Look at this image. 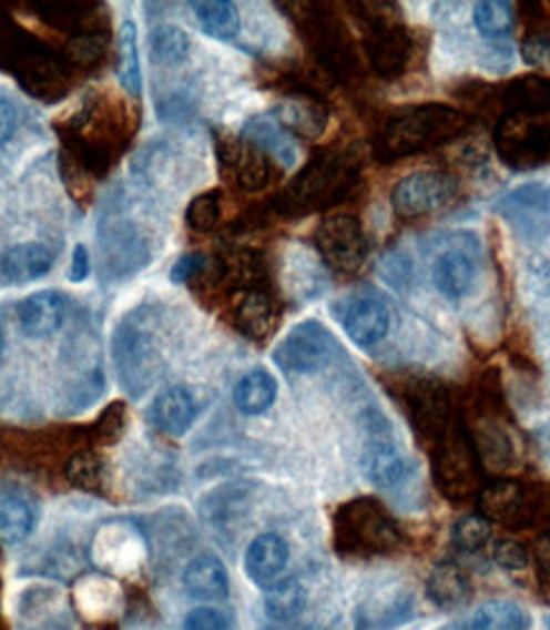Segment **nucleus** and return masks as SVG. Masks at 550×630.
Returning <instances> with one entry per match:
<instances>
[{
    "instance_id": "f257e3e1",
    "label": "nucleus",
    "mask_w": 550,
    "mask_h": 630,
    "mask_svg": "<svg viewBox=\"0 0 550 630\" xmlns=\"http://www.w3.org/2000/svg\"><path fill=\"white\" fill-rule=\"evenodd\" d=\"M469 121L459 110L446 105H418L393 115L383 128L380 149L388 159L408 156L441 143H449L467 131Z\"/></svg>"
},
{
    "instance_id": "f03ea898",
    "label": "nucleus",
    "mask_w": 550,
    "mask_h": 630,
    "mask_svg": "<svg viewBox=\"0 0 550 630\" xmlns=\"http://www.w3.org/2000/svg\"><path fill=\"white\" fill-rule=\"evenodd\" d=\"M352 179L355 172L344 159H316L283 192V207L288 212H312L339 202L349 192Z\"/></svg>"
},
{
    "instance_id": "7ed1b4c3",
    "label": "nucleus",
    "mask_w": 550,
    "mask_h": 630,
    "mask_svg": "<svg viewBox=\"0 0 550 630\" xmlns=\"http://www.w3.org/2000/svg\"><path fill=\"white\" fill-rule=\"evenodd\" d=\"M339 547L349 551L383 555L400 543V531L388 510L375 500H355L344 506L337 518Z\"/></svg>"
},
{
    "instance_id": "20e7f679",
    "label": "nucleus",
    "mask_w": 550,
    "mask_h": 630,
    "mask_svg": "<svg viewBox=\"0 0 550 630\" xmlns=\"http://www.w3.org/2000/svg\"><path fill=\"white\" fill-rule=\"evenodd\" d=\"M479 453L464 431H446L436 447V482L451 498H469L479 492Z\"/></svg>"
},
{
    "instance_id": "39448f33",
    "label": "nucleus",
    "mask_w": 550,
    "mask_h": 630,
    "mask_svg": "<svg viewBox=\"0 0 550 630\" xmlns=\"http://www.w3.org/2000/svg\"><path fill=\"white\" fill-rule=\"evenodd\" d=\"M457 197V179L444 172H416L393 190V207L403 217H420L444 210Z\"/></svg>"
},
{
    "instance_id": "423d86ee",
    "label": "nucleus",
    "mask_w": 550,
    "mask_h": 630,
    "mask_svg": "<svg viewBox=\"0 0 550 630\" xmlns=\"http://www.w3.org/2000/svg\"><path fill=\"white\" fill-rule=\"evenodd\" d=\"M316 245H319L324 261L332 268L344 271V274H352V271L363 266L369 251L363 225H359L357 217L349 215L324 220L319 230H316Z\"/></svg>"
},
{
    "instance_id": "0eeeda50",
    "label": "nucleus",
    "mask_w": 550,
    "mask_h": 630,
    "mask_svg": "<svg viewBox=\"0 0 550 630\" xmlns=\"http://www.w3.org/2000/svg\"><path fill=\"white\" fill-rule=\"evenodd\" d=\"M334 355V337L326 332L319 322L308 319L301 322L296 329L288 332L278 350H275V363L283 370L291 373H312L324 368Z\"/></svg>"
},
{
    "instance_id": "6e6552de",
    "label": "nucleus",
    "mask_w": 550,
    "mask_h": 630,
    "mask_svg": "<svg viewBox=\"0 0 550 630\" xmlns=\"http://www.w3.org/2000/svg\"><path fill=\"white\" fill-rule=\"evenodd\" d=\"M220 161L232 182L243 190H261L273 174L268 153L247 139L222 141Z\"/></svg>"
},
{
    "instance_id": "1a4fd4ad",
    "label": "nucleus",
    "mask_w": 550,
    "mask_h": 630,
    "mask_svg": "<svg viewBox=\"0 0 550 630\" xmlns=\"http://www.w3.org/2000/svg\"><path fill=\"white\" fill-rule=\"evenodd\" d=\"M367 57L380 74H398L410 59V33L398 23L375 21L367 33Z\"/></svg>"
},
{
    "instance_id": "9d476101",
    "label": "nucleus",
    "mask_w": 550,
    "mask_h": 630,
    "mask_svg": "<svg viewBox=\"0 0 550 630\" xmlns=\"http://www.w3.org/2000/svg\"><path fill=\"white\" fill-rule=\"evenodd\" d=\"M143 557V543L128 526H105L92 543L94 565L108 572H131Z\"/></svg>"
},
{
    "instance_id": "9b49d317",
    "label": "nucleus",
    "mask_w": 550,
    "mask_h": 630,
    "mask_svg": "<svg viewBox=\"0 0 550 630\" xmlns=\"http://www.w3.org/2000/svg\"><path fill=\"white\" fill-rule=\"evenodd\" d=\"M67 317V302L62 294L57 292H39L23 299L19 306V325L23 335L33 339L51 337L54 332L64 325Z\"/></svg>"
},
{
    "instance_id": "f8f14e48",
    "label": "nucleus",
    "mask_w": 550,
    "mask_h": 630,
    "mask_svg": "<svg viewBox=\"0 0 550 630\" xmlns=\"http://www.w3.org/2000/svg\"><path fill=\"white\" fill-rule=\"evenodd\" d=\"M390 309L377 299H359L344 314V329L359 347L383 343L390 332Z\"/></svg>"
},
{
    "instance_id": "ddd939ff",
    "label": "nucleus",
    "mask_w": 550,
    "mask_h": 630,
    "mask_svg": "<svg viewBox=\"0 0 550 630\" xmlns=\"http://www.w3.org/2000/svg\"><path fill=\"white\" fill-rule=\"evenodd\" d=\"M288 565V543L275 534H261L247 547L245 572L255 585L271 587Z\"/></svg>"
},
{
    "instance_id": "4468645a",
    "label": "nucleus",
    "mask_w": 550,
    "mask_h": 630,
    "mask_svg": "<svg viewBox=\"0 0 550 630\" xmlns=\"http://www.w3.org/2000/svg\"><path fill=\"white\" fill-rule=\"evenodd\" d=\"M54 266V255L39 243H23L0 255V278L8 284H26L47 276Z\"/></svg>"
},
{
    "instance_id": "2eb2a0df",
    "label": "nucleus",
    "mask_w": 550,
    "mask_h": 630,
    "mask_svg": "<svg viewBox=\"0 0 550 630\" xmlns=\"http://www.w3.org/2000/svg\"><path fill=\"white\" fill-rule=\"evenodd\" d=\"M184 587L196 600H225L230 595L227 569L217 557L202 555L192 559L184 569Z\"/></svg>"
},
{
    "instance_id": "dca6fc26",
    "label": "nucleus",
    "mask_w": 550,
    "mask_h": 630,
    "mask_svg": "<svg viewBox=\"0 0 550 630\" xmlns=\"http://www.w3.org/2000/svg\"><path fill=\"white\" fill-rule=\"evenodd\" d=\"M196 419V402L194 396L189 394L186 388L174 386L156 398L153 404V421L161 431L171 434V437H179L189 427H192Z\"/></svg>"
},
{
    "instance_id": "f3484780",
    "label": "nucleus",
    "mask_w": 550,
    "mask_h": 630,
    "mask_svg": "<svg viewBox=\"0 0 550 630\" xmlns=\"http://www.w3.org/2000/svg\"><path fill=\"white\" fill-rule=\"evenodd\" d=\"M363 467L367 478L373 480L377 488H393V485H398L408 472V465L406 459H403L400 449L388 439L369 441L363 457Z\"/></svg>"
},
{
    "instance_id": "a211bd4d",
    "label": "nucleus",
    "mask_w": 550,
    "mask_h": 630,
    "mask_svg": "<svg viewBox=\"0 0 550 630\" xmlns=\"http://www.w3.org/2000/svg\"><path fill=\"white\" fill-rule=\"evenodd\" d=\"M308 41L316 49L326 64H332L334 70H342V67L352 64V49L347 41V33H344L342 26L337 21L326 19V16H312L308 19Z\"/></svg>"
},
{
    "instance_id": "6ab92c4d",
    "label": "nucleus",
    "mask_w": 550,
    "mask_h": 630,
    "mask_svg": "<svg viewBox=\"0 0 550 630\" xmlns=\"http://www.w3.org/2000/svg\"><path fill=\"white\" fill-rule=\"evenodd\" d=\"M434 284L449 299H461L475 284V263L459 251H446L434 263Z\"/></svg>"
},
{
    "instance_id": "aec40b11",
    "label": "nucleus",
    "mask_w": 550,
    "mask_h": 630,
    "mask_svg": "<svg viewBox=\"0 0 550 630\" xmlns=\"http://www.w3.org/2000/svg\"><path fill=\"white\" fill-rule=\"evenodd\" d=\"M278 125L288 128L304 139H316L326 125V110L312 98H286L275 110Z\"/></svg>"
},
{
    "instance_id": "412c9836",
    "label": "nucleus",
    "mask_w": 550,
    "mask_h": 630,
    "mask_svg": "<svg viewBox=\"0 0 550 630\" xmlns=\"http://www.w3.org/2000/svg\"><path fill=\"white\" fill-rule=\"evenodd\" d=\"M275 394H278V386H275L271 373L253 370L240 378L235 386V406L247 416H257L268 411L275 402Z\"/></svg>"
},
{
    "instance_id": "4be33fe9",
    "label": "nucleus",
    "mask_w": 550,
    "mask_h": 630,
    "mask_svg": "<svg viewBox=\"0 0 550 630\" xmlns=\"http://www.w3.org/2000/svg\"><path fill=\"white\" fill-rule=\"evenodd\" d=\"M479 506L485 516L495 518V521H515L518 514L526 506V490L518 482H495L479 490Z\"/></svg>"
},
{
    "instance_id": "5701e85b",
    "label": "nucleus",
    "mask_w": 550,
    "mask_h": 630,
    "mask_svg": "<svg viewBox=\"0 0 550 630\" xmlns=\"http://www.w3.org/2000/svg\"><path fill=\"white\" fill-rule=\"evenodd\" d=\"M196 21L210 37L220 41H230L237 37L240 31V13L237 6L230 0H202V3H192Z\"/></svg>"
},
{
    "instance_id": "b1692460",
    "label": "nucleus",
    "mask_w": 550,
    "mask_h": 630,
    "mask_svg": "<svg viewBox=\"0 0 550 630\" xmlns=\"http://www.w3.org/2000/svg\"><path fill=\"white\" fill-rule=\"evenodd\" d=\"M265 616L275 623H288V620L298 618L306 608V590L298 580H283L268 587L265 592Z\"/></svg>"
},
{
    "instance_id": "393cba45",
    "label": "nucleus",
    "mask_w": 550,
    "mask_h": 630,
    "mask_svg": "<svg viewBox=\"0 0 550 630\" xmlns=\"http://www.w3.org/2000/svg\"><path fill=\"white\" fill-rule=\"evenodd\" d=\"M428 598H431L436 606L441 608H454L461 606L464 600L469 598L471 585L459 567L454 565H441L436 567L431 577H428Z\"/></svg>"
},
{
    "instance_id": "a878e982",
    "label": "nucleus",
    "mask_w": 550,
    "mask_h": 630,
    "mask_svg": "<svg viewBox=\"0 0 550 630\" xmlns=\"http://www.w3.org/2000/svg\"><path fill=\"white\" fill-rule=\"evenodd\" d=\"M237 327L251 337H265L271 335L275 325V309L268 296L261 292H247L243 299L237 302L235 309Z\"/></svg>"
},
{
    "instance_id": "bb28decb",
    "label": "nucleus",
    "mask_w": 550,
    "mask_h": 630,
    "mask_svg": "<svg viewBox=\"0 0 550 630\" xmlns=\"http://www.w3.org/2000/svg\"><path fill=\"white\" fill-rule=\"evenodd\" d=\"M528 612L507 600H495L481 606L475 616H471L469 623L471 630H528Z\"/></svg>"
},
{
    "instance_id": "cd10ccee",
    "label": "nucleus",
    "mask_w": 550,
    "mask_h": 630,
    "mask_svg": "<svg viewBox=\"0 0 550 630\" xmlns=\"http://www.w3.org/2000/svg\"><path fill=\"white\" fill-rule=\"evenodd\" d=\"M33 529V508L19 496L0 498V539L23 541Z\"/></svg>"
},
{
    "instance_id": "c85d7f7f",
    "label": "nucleus",
    "mask_w": 550,
    "mask_h": 630,
    "mask_svg": "<svg viewBox=\"0 0 550 630\" xmlns=\"http://www.w3.org/2000/svg\"><path fill=\"white\" fill-rule=\"evenodd\" d=\"M189 47H192V41H189L186 31L179 29V26H159L151 33V59L156 64L169 67L184 62Z\"/></svg>"
},
{
    "instance_id": "c756f323",
    "label": "nucleus",
    "mask_w": 550,
    "mask_h": 630,
    "mask_svg": "<svg viewBox=\"0 0 550 630\" xmlns=\"http://www.w3.org/2000/svg\"><path fill=\"white\" fill-rule=\"evenodd\" d=\"M245 139L253 141L255 146H261L265 153H273V156H281L286 164H291L296 156L294 146L291 141H286V135L281 133V125L275 121H268V118H255L253 123L245 125Z\"/></svg>"
},
{
    "instance_id": "7c9ffc66",
    "label": "nucleus",
    "mask_w": 550,
    "mask_h": 630,
    "mask_svg": "<svg viewBox=\"0 0 550 630\" xmlns=\"http://www.w3.org/2000/svg\"><path fill=\"white\" fill-rule=\"evenodd\" d=\"M515 8L507 0H481L475 8V23L485 37H505L512 29Z\"/></svg>"
},
{
    "instance_id": "2f4dec72",
    "label": "nucleus",
    "mask_w": 550,
    "mask_h": 630,
    "mask_svg": "<svg viewBox=\"0 0 550 630\" xmlns=\"http://www.w3.org/2000/svg\"><path fill=\"white\" fill-rule=\"evenodd\" d=\"M120 54H123V64H120V82L131 92L133 98L141 95V64H138V39L135 26L131 21L123 23L120 29Z\"/></svg>"
},
{
    "instance_id": "473e14b6",
    "label": "nucleus",
    "mask_w": 550,
    "mask_h": 630,
    "mask_svg": "<svg viewBox=\"0 0 550 630\" xmlns=\"http://www.w3.org/2000/svg\"><path fill=\"white\" fill-rule=\"evenodd\" d=\"M74 598L80 600V606L88 616H98V612H105L115 606L118 587L105 580V577H88V580H82V585L77 587Z\"/></svg>"
},
{
    "instance_id": "72a5a7b5",
    "label": "nucleus",
    "mask_w": 550,
    "mask_h": 630,
    "mask_svg": "<svg viewBox=\"0 0 550 630\" xmlns=\"http://www.w3.org/2000/svg\"><path fill=\"white\" fill-rule=\"evenodd\" d=\"M220 215H222L220 194L206 192V194H200V197H194L192 204H189L186 223L192 225V230H196V233H210V230L217 227Z\"/></svg>"
},
{
    "instance_id": "f704fd0d",
    "label": "nucleus",
    "mask_w": 550,
    "mask_h": 630,
    "mask_svg": "<svg viewBox=\"0 0 550 630\" xmlns=\"http://www.w3.org/2000/svg\"><path fill=\"white\" fill-rule=\"evenodd\" d=\"M492 534V524L485 516H467L454 526V543L464 551H477L481 543H487Z\"/></svg>"
},
{
    "instance_id": "c9c22d12",
    "label": "nucleus",
    "mask_w": 550,
    "mask_h": 630,
    "mask_svg": "<svg viewBox=\"0 0 550 630\" xmlns=\"http://www.w3.org/2000/svg\"><path fill=\"white\" fill-rule=\"evenodd\" d=\"M69 54L77 64H94L100 62V57L105 54V39L98 33H77L69 44Z\"/></svg>"
},
{
    "instance_id": "e433bc0d",
    "label": "nucleus",
    "mask_w": 550,
    "mask_h": 630,
    "mask_svg": "<svg viewBox=\"0 0 550 630\" xmlns=\"http://www.w3.org/2000/svg\"><path fill=\"white\" fill-rule=\"evenodd\" d=\"M492 557H495L497 565L510 569V572H520V569L528 567L526 547H522V543H518V541H512V539L497 541L495 549H492Z\"/></svg>"
},
{
    "instance_id": "4c0bfd02",
    "label": "nucleus",
    "mask_w": 550,
    "mask_h": 630,
    "mask_svg": "<svg viewBox=\"0 0 550 630\" xmlns=\"http://www.w3.org/2000/svg\"><path fill=\"white\" fill-rule=\"evenodd\" d=\"M69 480L82 485V488H94L100 485V459L92 455H80L69 463Z\"/></svg>"
},
{
    "instance_id": "58836bf2",
    "label": "nucleus",
    "mask_w": 550,
    "mask_h": 630,
    "mask_svg": "<svg viewBox=\"0 0 550 630\" xmlns=\"http://www.w3.org/2000/svg\"><path fill=\"white\" fill-rule=\"evenodd\" d=\"M184 630H227V618L214 608H196L186 616Z\"/></svg>"
},
{
    "instance_id": "ea45409f",
    "label": "nucleus",
    "mask_w": 550,
    "mask_h": 630,
    "mask_svg": "<svg viewBox=\"0 0 550 630\" xmlns=\"http://www.w3.org/2000/svg\"><path fill=\"white\" fill-rule=\"evenodd\" d=\"M16 125H19V113H16L11 102L0 98V146H6L13 139Z\"/></svg>"
},
{
    "instance_id": "a19ab883",
    "label": "nucleus",
    "mask_w": 550,
    "mask_h": 630,
    "mask_svg": "<svg viewBox=\"0 0 550 630\" xmlns=\"http://www.w3.org/2000/svg\"><path fill=\"white\" fill-rule=\"evenodd\" d=\"M72 281H84L90 276V255L84 245H77L72 255V271H69Z\"/></svg>"
},
{
    "instance_id": "79ce46f5",
    "label": "nucleus",
    "mask_w": 550,
    "mask_h": 630,
    "mask_svg": "<svg viewBox=\"0 0 550 630\" xmlns=\"http://www.w3.org/2000/svg\"><path fill=\"white\" fill-rule=\"evenodd\" d=\"M200 268H202V261L196 258V255H186V258L179 261L176 266H174V271H171V278H174V281H179V284H182V281H189V278H192Z\"/></svg>"
},
{
    "instance_id": "37998d69",
    "label": "nucleus",
    "mask_w": 550,
    "mask_h": 630,
    "mask_svg": "<svg viewBox=\"0 0 550 630\" xmlns=\"http://www.w3.org/2000/svg\"><path fill=\"white\" fill-rule=\"evenodd\" d=\"M536 561H538L540 575L550 577V534L540 536V539H538V543H536Z\"/></svg>"
},
{
    "instance_id": "c03bdc74",
    "label": "nucleus",
    "mask_w": 550,
    "mask_h": 630,
    "mask_svg": "<svg viewBox=\"0 0 550 630\" xmlns=\"http://www.w3.org/2000/svg\"><path fill=\"white\" fill-rule=\"evenodd\" d=\"M0 350H3V337H0Z\"/></svg>"
}]
</instances>
